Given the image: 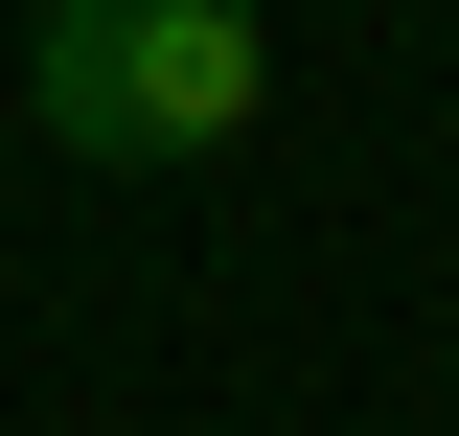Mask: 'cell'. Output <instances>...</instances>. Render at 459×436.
<instances>
[{
	"instance_id": "1",
	"label": "cell",
	"mask_w": 459,
	"mask_h": 436,
	"mask_svg": "<svg viewBox=\"0 0 459 436\" xmlns=\"http://www.w3.org/2000/svg\"><path fill=\"white\" fill-rule=\"evenodd\" d=\"M276 115V0H47L23 23V138L92 184H184Z\"/></svg>"
}]
</instances>
